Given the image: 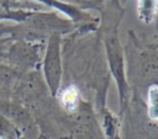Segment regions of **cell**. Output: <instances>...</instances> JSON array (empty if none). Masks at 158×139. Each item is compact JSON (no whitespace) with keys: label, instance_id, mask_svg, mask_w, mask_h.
<instances>
[{"label":"cell","instance_id":"cell-1","mask_svg":"<svg viewBox=\"0 0 158 139\" xmlns=\"http://www.w3.org/2000/svg\"><path fill=\"white\" fill-rule=\"evenodd\" d=\"M43 75L51 95L54 97L59 91L62 79V60H60V34L53 32L49 36L44 59Z\"/></svg>","mask_w":158,"mask_h":139},{"label":"cell","instance_id":"cell-2","mask_svg":"<svg viewBox=\"0 0 158 139\" xmlns=\"http://www.w3.org/2000/svg\"><path fill=\"white\" fill-rule=\"evenodd\" d=\"M105 47H106V53H107V59H109L111 73L115 76V80L117 82L118 96H120V107H121V112H122L127 103L128 87L126 84L125 71H123L122 47L118 43L115 33H110L105 37Z\"/></svg>","mask_w":158,"mask_h":139},{"label":"cell","instance_id":"cell-3","mask_svg":"<svg viewBox=\"0 0 158 139\" xmlns=\"http://www.w3.org/2000/svg\"><path fill=\"white\" fill-rule=\"evenodd\" d=\"M6 58H9L15 68L20 70L35 65L38 55L36 53V49H33L32 47H27L23 43H17L9 48Z\"/></svg>","mask_w":158,"mask_h":139},{"label":"cell","instance_id":"cell-4","mask_svg":"<svg viewBox=\"0 0 158 139\" xmlns=\"http://www.w3.org/2000/svg\"><path fill=\"white\" fill-rule=\"evenodd\" d=\"M20 79V70L15 66L0 65V97L10 98L12 92H15V87L17 80Z\"/></svg>","mask_w":158,"mask_h":139},{"label":"cell","instance_id":"cell-5","mask_svg":"<svg viewBox=\"0 0 158 139\" xmlns=\"http://www.w3.org/2000/svg\"><path fill=\"white\" fill-rule=\"evenodd\" d=\"M0 114H2L9 121H12L14 124H25L27 125L30 122L28 113L19 105H15L9 101V98L0 97Z\"/></svg>","mask_w":158,"mask_h":139},{"label":"cell","instance_id":"cell-6","mask_svg":"<svg viewBox=\"0 0 158 139\" xmlns=\"http://www.w3.org/2000/svg\"><path fill=\"white\" fill-rule=\"evenodd\" d=\"M138 11L141 15V18L144 20L146 22L152 21L154 12H156V5L157 0H138Z\"/></svg>","mask_w":158,"mask_h":139},{"label":"cell","instance_id":"cell-7","mask_svg":"<svg viewBox=\"0 0 158 139\" xmlns=\"http://www.w3.org/2000/svg\"><path fill=\"white\" fill-rule=\"evenodd\" d=\"M60 102L67 108H74L78 102V93L75 87H67L60 96Z\"/></svg>","mask_w":158,"mask_h":139},{"label":"cell","instance_id":"cell-8","mask_svg":"<svg viewBox=\"0 0 158 139\" xmlns=\"http://www.w3.org/2000/svg\"><path fill=\"white\" fill-rule=\"evenodd\" d=\"M149 116L158 122V86H153L149 90Z\"/></svg>","mask_w":158,"mask_h":139}]
</instances>
